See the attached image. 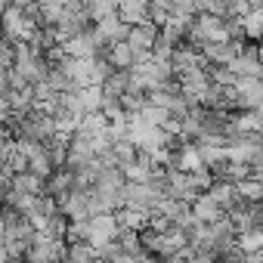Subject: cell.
Segmentation results:
<instances>
[{"instance_id":"obj_1","label":"cell","mask_w":263,"mask_h":263,"mask_svg":"<svg viewBox=\"0 0 263 263\" xmlns=\"http://www.w3.org/2000/svg\"><path fill=\"white\" fill-rule=\"evenodd\" d=\"M257 47H260V44H245L226 68H229L235 78H251V81H260L263 68H260V50H257Z\"/></svg>"},{"instance_id":"obj_2","label":"cell","mask_w":263,"mask_h":263,"mask_svg":"<svg viewBox=\"0 0 263 263\" xmlns=\"http://www.w3.org/2000/svg\"><path fill=\"white\" fill-rule=\"evenodd\" d=\"M7 192L22 195V198H37V195H44V180H37V177L28 174V171H22V174H10V180H7Z\"/></svg>"},{"instance_id":"obj_3","label":"cell","mask_w":263,"mask_h":263,"mask_svg":"<svg viewBox=\"0 0 263 263\" xmlns=\"http://www.w3.org/2000/svg\"><path fill=\"white\" fill-rule=\"evenodd\" d=\"M127 90H130V71H108L99 84L102 102H118Z\"/></svg>"},{"instance_id":"obj_4","label":"cell","mask_w":263,"mask_h":263,"mask_svg":"<svg viewBox=\"0 0 263 263\" xmlns=\"http://www.w3.org/2000/svg\"><path fill=\"white\" fill-rule=\"evenodd\" d=\"M232 189H235V198H241V201H260L263 198L260 180H238V183H232Z\"/></svg>"},{"instance_id":"obj_5","label":"cell","mask_w":263,"mask_h":263,"mask_svg":"<svg viewBox=\"0 0 263 263\" xmlns=\"http://www.w3.org/2000/svg\"><path fill=\"white\" fill-rule=\"evenodd\" d=\"M65 260L68 263H90L93 260V245L90 241H71V245H65Z\"/></svg>"}]
</instances>
